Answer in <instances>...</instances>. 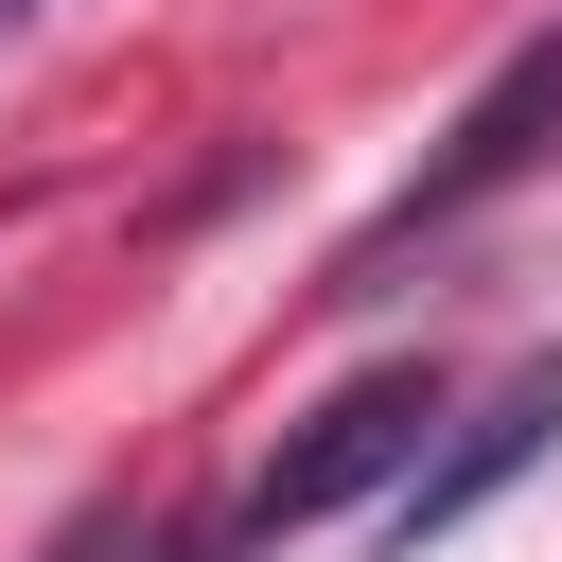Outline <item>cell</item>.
<instances>
[{
    "label": "cell",
    "mask_w": 562,
    "mask_h": 562,
    "mask_svg": "<svg viewBox=\"0 0 562 562\" xmlns=\"http://www.w3.org/2000/svg\"><path fill=\"white\" fill-rule=\"evenodd\" d=\"M544 158H562V18H544L527 53H492V88L422 140V176H404V193L334 246V281H316V299H404V263H422L439 228H474V211H492L509 176H544Z\"/></svg>",
    "instance_id": "cell-1"
},
{
    "label": "cell",
    "mask_w": 562,
    "mask_h": 562,
    "mask_svg": "<svg viewBox=\"0 0 562 562\" xmlns=\"http://www.w3.org/2000/svg\"><path fill=\"white\" fill-rule=\"evenodd\" d=\"M457 422V386H439V351H386V369H351L263 474H246V509H228V544H281V527H334L351 492H404L422 474V439Z\"/></svg>",
    "instance_id": "cell-2"
},
{
    "label": "cell",
    "mask_w": 562,
    "mask_h": 562,
    "mask_svg": "<svg viewBox=\"0 0 562 562\" xmlns=\"http://www.w3.org/2000/svg\"><path fill=\"white\" fill-rule=\"evenodd\" d=\"M544 439H562V351H527V369H509L492 404H457V422L422 439V474H404V544L474 527V509H492V492H509V474H527Z\"/></svg>",
    "instance_id": "cell-3"
},
{
    "label": "cell",
    "mask_w": 562,
    "mask_h": 562,
    "mask_svg": "<svg viewBox=\"0 0 562 562\" xmlns=\"http://www.w3.org/2000/svg\"><path fill=\"white\" fill-rule=\"evenodd\" d=\"M123 544H140V527H123V509H88V527H70L53 562H123Z\"/></svg>",
    "instance_id": "cell-4"
},
{
    "label": "cell",
    "mask_w": 562,
    "mask_h": 562,
    "mask_svg": "<svg viewBox=\"0 0 562 562\" xmlns=\"http://www.w3.org/2000/svg\"><path fill=\"white\" fill-rule=\"evenodd\" d=\"M18 18H35V0H0V35H18Z\"/></svg>",
    "instance_id": "cell-5"
},
{
    "label": "cell",
    "mask_w": 562,
    "mask_h": 562,
    "mask_svg": "<svg viewBox=\"0 0 562 562\" xmlns=\"http://www.w3.org/2000/svg\"><path fill=\"white\" fill-rule=\"evenodd\" d=\"M211 562H246V544H211Z\"/></svg>",
    "instance_id": "cell-6"
}]
</instances>
